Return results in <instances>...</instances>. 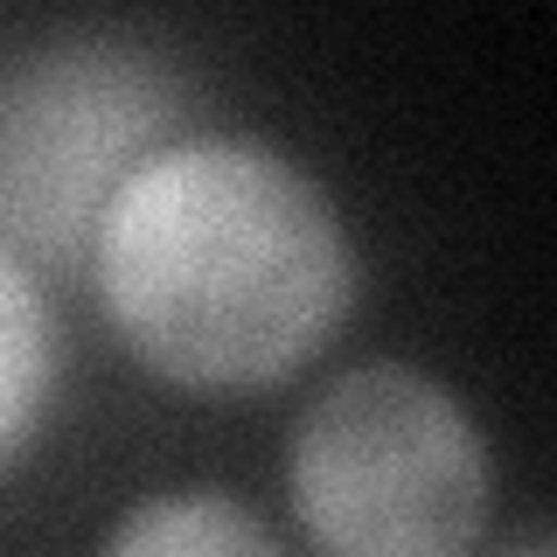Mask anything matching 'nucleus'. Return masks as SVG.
Wrapping results in <instances>:
<instances>
[{"label": "nucleus", "mask_w": 557, "mask_h": 557, "mask_svg": "<svg viewBox=\"0 0 557 557\" xmlns=\"http://www.w3.org/2000/svg\"><path fill=\"white\" fill-rule=\"evenodd\" d=\"M84 265L119 348L196 397L300 376L362 293L342 202L251 133H174L139 153L98 209Z\"/></svg>", "instance_id": "obj_1"}, {"label": "nucleus", "mask_w": 557, "mask_h": 557, "mask_svg": "<svg viewBox=\"0 0 557 557\" xmlns=\"http://www.w3.org/2000/svg\"><path fill=\"white\" fill-rule=\"evenodd\" d=\"M286 502L313 557H474L495 522V453L453 383L356 362L293 418Z\"/></svg>", "instance_id": "obj_2"}, {"label": "nucleus", "mask_w": 557, "mask_h": 557, "mask_svg": "<svg viewBox=\"0 0 557 557\" xmlns=\"http://www.w3.org/2000/svg\"><path fill=\"white\" fill-rule=\"evenodd\" d=\"M174 77L133 49H49L0 91V244L84 258L104 196L174 139Z\"/></svg>", "instance_id": "obj_3"}, {"label": "nucleus", "mask_w": 557, "mask_h": 557, "mask_svg": "<svg viewBox=\"0 0 557 557\" xmlns=\"http://www.w3.org/2000/svg\"><path fill=\"white\" fill-rule=\"evenodd\" d=\"M98 557H293L286 536L231 487H161L104 530Z\"/></svg>", "instance_id": "obj_4"}, {"label": "nucleus", "mask_w": 557, "mask_h": 557, "mask_svg": "<svg viewBox=\"0 0 557 557\" xmlns=\"http://www.w3.org/2000/svg\"><path fill=\"white\" fill-rule=\"evenodd\" d=\"M57 397V313L28 258L0 244V467L22 460Z\"/></svg>", "instance_id": "obj_5"}, {"label": "nucleus", "mask_w": 557, "mask_h": 557, "mask_svg": "<svg viewBox=\"0 0 557 557\" xmlns=\"http://www.w3.org/2000/svg\"><path fill=\"white\" fill-rule=\"evenodd\" d=\"M495 557H557V550H550V536H544V530H522L516 544H502Z\"/></svg>", "instance_id": "obj_6"}]
</instances>
